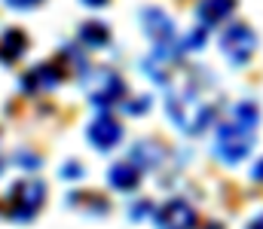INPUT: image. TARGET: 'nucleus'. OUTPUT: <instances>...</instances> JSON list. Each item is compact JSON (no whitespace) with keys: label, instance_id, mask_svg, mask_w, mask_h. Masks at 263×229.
<instances>
[{"label":"nucleus","instance_id":"3","mask_svg":"<svg viewBox=\"0 0 263 229\" xmlns=\"http://www.w3.org/2000/svg\"><path fill=\"white\" fill-rule=\"evenodd\" d=\"M22 52H25V34H22V31H6L3 46H0V55H3L6 61H12V58H18Z\"/></svg>","mask_w":263,"mask_h":229},{"label":"nucleus","instance_id":"6","mask_svg":"<svg viewBox=\"0 0 263 229\" xmlns=\"http://www.w3.org/2000/svg\"><path fill=\"white\" fill-rule=\"evenodd\" d=\"M9 6H34V3H40V0H6Z\"/></svg>","mask_w":263,"mask_h":229},{"label":"nucleus","instance_id":"2","mask_svg":"<svg viewBox=\"0 0 263 229\" xmlns=\"http://www.w3.org/2000/svg\"><path fill=\"white\" fill-rule=\"evenodd\" d=\"M89 135H92V141H95L98 147H110V144H117V138H120V126H117L114 119L101 116V119L89 129Z\"/></svg>","mask_w":263,"mask_h":229},{"label":"nucleus","instance_id":"1","mask_svg":"<svg viewBox=\"0 0 263 229\" xmlns=\"http://www.w3.org/2000/svg\"><path fill=\"white\" fill-rule=\"evenodd\" d=\"M43 199H46L43 183H34V180L15 183V186H12V193H9V217L31 220V217L37 214V208L43 205Z\"/></svg>","mask_w":263,"mask_h":229},{"label":"nucleus","instance_id":"4","mask_svg":"<svg viewBox=\"0 0 263 229\" xmlns=\"http://www.w3.org/2000/svg\"><path fill=\"white\" fill-rule=\"evenodd\" d=\"M55 79H59V74H55V71H49V65H43V68H34V71L25 76L22 82H25V89H28V92H34L37 86H49V82H55Z\"/></svg>","mask_w":263,"mask_h":229},{"label":"nucleus","instance_id":"5","mask_svg":"<svg viewBox=\"0 0 263 229\" xmlns=\"http://www.w3.org/2000/svg\"><path fill=\"white\" fill-rule=\"evenodd\" d=\"M110 180H114V183H120V186H129L132 180H135V174H132L126 165H120V168H114V171H110Z\"/></svg>","mask_w":263,"mask_h":229}]
</instances>
